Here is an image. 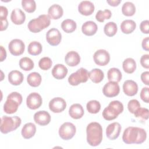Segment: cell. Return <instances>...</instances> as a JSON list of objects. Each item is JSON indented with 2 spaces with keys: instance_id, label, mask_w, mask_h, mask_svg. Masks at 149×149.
<instances>
[{
  "instance_id": "37",
  "label": "cell",
  "mask_w": 149,
  "mask_h": 149,
  "mask_svg": "<svg viewBox=\"0 0 149 149\" xmlns=\"http://www.w3.org/2000/svg\"><path fill=\"white\" fill-rule=\"evenodd\" d=\"M87 110L90 113H97L101 109V104L97 100H91L87 103Z\"/></svg>"
},
{
  "instance_id": "46",
  "label": "cell",
  "mask_w": 149,
  "mask_h": 149,
  "mask_svg": "<svg viewBox=\"0 0 149 149\" xmlns=\"http://www.w3.org/2000/svg\"><path fill=\"white\" fill-rule=\"evenodd\" d=\"M141 80L146 85H149V72H144L141 74Z\"/></svg>"
},
{
  "instance_id": "44",
  "label": "cell",
  "mask_w": 149,
  "mask_h": 149,
  "mask_svg": "<svg viewBox=\"0 0 149 149\" xmlns=\"http://www.w3.org/2000/svg\"><path fill=\"white\" fill-rule=\"evenodd\" d=\"M149 55L148 54H144L140 58V63L141 66L146 68H149Z\"/></svg>"
},
{
  "instance_id": "3",
  "label": "cell",
  "mask_w": 149,
  "mask_h": 149,
  "mask_svg": "<svg viewBox=\"0 0 149 149\" xmlns=\"http://www.w3.org/2000/svg\"><path fill=\"white\" fill-rule=\"evenodd\" d=\"M23 98L22 95L17 92H12L9 94L6 102L3 105V111L8 114L15 113L19 106L22 104Z\"/></svg>"
},
{
  "instance_id": "19",
  "label": "cell",
  "mask_w": 149,
  "mask_h": 149,
  "mask_svg": "<svg viewBox=\"0 0 149 149\" xmlns=\"http://www.w3.org/2000/svg\"><path fill=\"white\" fill-rule=\"evenodd\" d=\"M12 22L16 25L22 24L26 20L25 13L19 8L13 9L10 15Z\"/></svg>"
},
{
  "instance_id": "18",
  "label": "cell",
  "mask_w": 149,
  "mask_h": 149,
  "mask_svg": "<svg viewBox=\"0 0 149 149\" xmlns=\"http://www.w3.org/2000/svg\"><path fill=\"white\" fill-rule=\"evenodd\" d=\"M78 10L82 15L89 16L94 12V5L91 1H83L78 5Z\"/></svg>"
},
{
  "instance_id": "42",
  "label": "cell",
  "mask_w": 149,
  "mask_h": 149,
  "mask_svg": "<svg viewBox=\"0 0 149 149\" xmlns=\"http://www.w3.org/2000/svg\"><path fill=\"white\" fill-rule=\"evenodd\" d=\"M140 107V104L138 100L136 99L131 100L127 104V108L129 112L132 113H134Z\"/></svg>"
},
{
  "instance_id": "41",
  "label": "cell",
  "mask_w": 149,
  "mask_h": 149,
  "mask_svg": "<svg viewBox=\"0 0 149 149\" xmlns=\"http://www.w3.org/2000/svg\"><path fill=\"white\" fill-rule=\"evenodd\" d=\"M148 112L149 111L147 108L140 107L136 111V112L133 114L134 115V116L137 118L142 120H147L148 118Z\"/></svg>"
},
{
  "instance_id": "22",
  "label": "cell",
  "mask_w": 149,
  "mask_h": 149,
  "mask_svg": "<svg viewBox=\"0 0 149 149\" xmlns=\"http://www.w3.org/2000/svg\"><path fill=\"white\" fill-rule=\"evenodd\" d=\"M63 13V10L59 5L54 4L51 5L48 10V17L54 20L58 19L61 18Z\"/></svg>"
},
{
  "instance_id": "47",
  "label": "cell",
  "mask_w": 149,
  "mask_h": 149,
  "mask_svg": "<svg viewBox=\"0 0 149 149\" xmlns=\"http://www.w3.org/2000/svg\"><path fill=\"white\" fill-rule=\"evenodd\" d=\"M8 14V11L7 8L3 6H0V19H6Z\"/></svg>"
},
{
  "instance_id": "6",
  "label": "cell",
  "mask_w": 149,
  "mask_h": 149,
  "mask_svg": "<svg viewBox=\"0 0 149 149\" xmlns=\"http://www.w3.org/2000/svg\"><path fill=\"white\" fill-rule=\"evenodd\" d=\"M50 23V18L48 15H41L37 18L31 19L29 22L27 27L31 32L37 33L48 27Z\"/></svg>"
},
{
  "instance_id": "17",
  "label": "cell",
  "mask_w": 149,
  "mask_h": 149,
  "mask_svg": "<svg viewBox=\"0 0 149 149\" xmlns=\"http://www.w3.org/2000/svg\"><path fill=\"white\" fill-rule=\"evenodd\" d=\"M123 90L126 95L134 96L138 91L137 84L132 80H127L123 83Z\"/></svg>"
},
{
  "instance_id": "2",
  "label": "cell",
  "mask_w": 149,
  "mask_h": 149,
  "mask_svg": "<svg viewBox=\"0 0 149 149\" xmlns=\"http://www.w3.org/2000/svg\"><path fill=\"white\" fill-rule=\"evenodd\" d=\"M87 141L91 146L95 147L100 144L102 140V128L96 122L90 123L86 128Z\"/></svg>"
},
{
  "instance_id": "24",
  "label": "cell",
  "mask_w": 149,
  "mask_h": 149,
  "mask_svg": "<svg viewBox=\"0 0 149 149\" xmlns=\"http://www.w3.org/2000/svg\"><path fill=\"white\" fill-rule=\"evenodd\" d=\"M84 113L83 107L80 104H72L69 109V114L71 118L78 119L83 116Z\"/></svg>"
},
{
  "instance_id": "10",
  "label": "cell",
  "mask_w": 149,
  "mask_h": 149,
  "mask_svg": "<svg viewBox=\"0 0 149 149\" xmlns=\"http://www.w3.org/2000/svg\"><path fill=\"white\" fill-rule=\"evenodd\" d=\"M94 62L98 66H105L110 61L109 52L105 49H98L95 52L93 55Z\"/></svg>"
},
{
  "instance_id": "1",
  "label": "cell",
  "mask_w": 149,
  "mask_h": 149,
  "mask_svg": "<svg viewBox=\"0 0 149 149\" xmlns=\"http://www.w3.org/2000/svg\"><path fill=\"white\" fill-rule=\"evenodd\" d=\"M147 138V133L144 129L138 127H128L125 129L122 140L127 144H141Z\"/></svg>"
},
{
  "instance_id": "32",
  "label": "cell",
  "mask_w": 149,
  "mask_h": 149,
  "mask_svg": "<svg viewBox=\"0 0 149 149\" xmlns=\"http://www.w3.org/2000/svg\"><path fill=\"white\" fill-rule=\"evenodd\" d=\"M76 23L72 19L64 20L61 23V28L67 33H71L76 29Z\"/></svg>"
},
{
  "instance_id": "4",
  "label": "cell",
  "mask_w": 149,
  "mask_h": 149,
  "mask_svg": "<svg viewBox=\"0 0 149 149\" xmlns=\"http://www.w3.org/2000/svg\"><path fill=\"white\" fill-rule=\"evenodd\" d=\"M123 111V105L119 101H111L108 106L102 112V116L107 120H112L116 119Z\"/></svg>"
},
{
  "instance_id": "34",
  "label": "cell",
  "mask_w": 149,
  "mask_h": 149,
  "mask_svg": "<svg viewBox=\"0 0 149 149\" xmlns=\"http://www.w3.org/2000/svg\"><path fill=\"white\" fill-rule=\"evenodd\" d=\"M122 13L126 16H132L136 12L135 5L131 2H126L122 7Z\"/></svg>"
},
{
  "instance_id": "23",
  "label": "cell",
  "mask_w": 149,
  "mask_h": 149,
  "mask_svg": "<svg viewBox=\"0 0 149 149\" xmlns=\"http://www.w3.org/2000/svg\"><path fill=\"white\" fill-rule=\"evenodd\" d=\"M97 29V25L93 21H87L84 23L81 26L83 33L88 36H91L95 34Z\"/></svg>"
},
{
  "instance_id": "45",
  "label": "cell",
  "mask_w": 149,
  "mask_h": 149,
  "mask_svg": "<svg viewBox=\"0 0 149 149\" xmlns=\"http://www.w3.org/2000/svg\"><path fill=\"white\" fill-rule=\"evenodd\" d=\"M148 25L149 21L148 20H143L140 24V29L141 31L144 34H148Z\"/></svg>"
},
{
  "instance_id": "27",
  "label": "cell",
  "mask_w": 149,
  "mask_h": 149,
  "mask_svg": "<svg viewBox=\"0 0 149 149\" xmlns=\"http://www.w3.org/2000/svg\"><path fill=\"white\" fill-rule=\"evenodd\" d=\"M136 27V23L133 20L126 19L123 20L120 24V29L124 34H130L132 33Z\"/></svg>"
},
{
  "instance_id": "28",
  "label": "cell",
  "mask_w": 149,
  "mask_h": 149,
  "mask_svg": "<svg viewBox=\"0 0 149 149\" xmlns=\"http://www.w3.org/2000/svg\"><path fill=\"white\" fill-rule=\"evenodd\" d=\"M88 77L94 83H100L104 79V72L100 69L95 68L88 72Z\"/></svg>"
},
{
  "instance_id": "20",
  "label": "cell",
  "mask_w": 149,
  "mask_h": 149,
  "mask_svg": "<svg viewBox=\"0 0 149 149\" xmlns=\"http://www.w3.org/2000/svg\"><path fill=\"white\" fill-rule=\"evenodd\" d=\"M65 61L66 63L71 67L77 66L80 62V56L79 54L74 51L68 52L65 57Z\"/></svg>"
},
{
  "instance_id": "14",
  "label": "cell",
  "mask_w": 149,
  "mask_h": 149,
  "mask_svg": "<svg viewBox=\"0 0 149 149\" xmlns=\"http://www.w3.org/2000/svg\"><path fill=\"white\" fill-rule=\"evenodd\" d=\"M66 107V102L61 97H55L49 102V109L54 113H60L63 111Z\"/></svg>"
},
{
  "instance_id": "39",
  "label": "cell",
  "mask_w": 149,
  "mask_h": 149,
  "mask_svg": "<svg viewBox=\"0 0 149 149\" xmlns=\"http://www.w3.org/2000/svg\"><path fill=\"white\" fill-rule=\"evenodd\" d=\"M112 16V13L109 9H105L104 10H99L96 15L95 19L99 22H104L105 19H109Z\"/></svg>"
},
{
  "instance_id": "13",
  "label": "cell",
  "mask_w": 149,
  "mask_h": 149,
  "mask_svg": "<svg viewBox=\"0 0 149 149\" xmlns=\"http://www.w3.org/2000/svg\"><path fill=\"white\" fill-rule=\"evenodd\" d=\"M41 96L37 93H31L27 97L26 105L31 109H38L42 105Z\"/></svg>"
},
{
  "instance_id": "43",
  "label": "cell",
  "mask_w": 149,
  "mask_h": 149,
  "mask_svg": "<svg viewBox=\"0 0 149 149\" xmlns=\"http://www.w3.org/2000/svg\"><path fill=\"white\" fill-rule=\"evenodd\" d=\"M140 98L145 102L148 103L149 97H148V87H143L140 92Z\"/></svg>"
},
{
  "instance_id": "33",
  "label": "cell",
  "mask_w": 149,
  "mask_h": 149,
  "mask_svg": "<svg viewBox=\"0 0 149 149\" xmlns=\"http://www.w3.org/2000/svg\"><path fill=\"white\" fill-rule=\"evenodd\" d=\"M42 47L41 44L36 41L31 42L27 48V51L31 55H37L41 53Z\"/></svg>"
},
{
  "instance_id": "11",
  "label": "cell",
  "mask_w": 149,
  "mask_h": 149,
  "mask_svg": "<svg viewBox=\"0 0 149 149\" xmlns=\"http://www.w3.org/2000/svg\"><path fill=\"white\" fill-rule=\"evenodd\" d=\"M46 40L48 43L52 46H56L59 44L62 40V35L58 29L52 28L46 34Z\"/></svg>"
},
{
  "instance_id": "36",
  "label": "cell",
  "mask_w": 149,
  "mask_h": 149,
  "mask_svg": "<svg viewBox=\"0 0 149 149\" xmlns=\"http://www.w3.org/2000/svg\"><path fill=\"white\" fill-rule=\"evenodd\" d=\"M117 25L113 22H109L106 23L104 27V33L108 37H112L115 36L117 32Z\"/></svg>"
},
{
  "instance_id": "12",
  "label": "cell",
  "mask_w": 149,
  "mask_h": 149,
  "mask_svg": "<svg viewBox=\"0 0 149 149\" xmlns=\"http://www.w3.org/2000/svg\"><path fill=\"white\" fill-rule=\"evenodd\" d=\"M120 91V87L118 83L109 81L102 88L104 95L107 97H114L118 95Z\"/></svg>"
},
{
  "instance_id": "8",
  "label": "cell",
  "mask_w": 149,
  "mask_h": 149,
  "mask_svg": "<svg viewBox=\"0 0 149 149\" xmlns=\"http://www.w3.org/2000/svg\"><path fill=\"white\" fill-rule=\"evenodd\" d=\"M76 132V128L74 124L70 122H65L59 129V135L63 140H68L73 137Z\"/></svg>"
},
{
  "instance_id": "40",
  "label": "cell",
  "mask_w": 149,
  "mask_h": 149,
  "mask_svg": "<svg viewBox=\"0 0 149 149\" xmlns=\"http://www.w3.org/2000/svg\"><path fill=\"white\" fill-rule=\"evenodd\" d=\"M52 62L49 57H43L39 61L38 66L40 68L44 70L49 69L52 66Z\"/></svg>"
},
{
  "instance_id": "35",
  "label": "cell",
  "mask_w": 149,
  "mask_h": 149,
  "mask_svg": "<svg viewBox=\"0 0 149 149\" xmlns=\"http://www.w3.org/2000/svg\"><path fill=\"white\" fill-rule=\"evenodd\" d=\"M34 66V63L30 58L23 57L19 61L20 68L25 71L31 70L33 69Z\"/></svg>"
},
{
  "instance_id": "50",
  "label": "cell",
  "mask_w": 149,
  "mask_h": 149,
  "mask_svg": "<svg viewBox=\"0 0 149 149\" xmlns=\"http://www.w3.org/2000/svg\"><path fill=\"white\" fill-rule=\"evenodd\" d=\"M121 1L120 0H107V2L112 6H118L120 3Z\"/></svg>"
},
{
  "instance_id": "9",
  "label": "cell",
  "mask_w": 149,
  "mask_h": 149,
  "mask_svg": "<svg viewBox=\"0 0 149 149\" xmlns=\"http://www.w3.org/2000/svg\"><path fill=\"white\" fill-rule=\"evenodd\" d=\"M8 49L12 55L19 56L24 52L25 45L22 40L16 38L10 41L8 45Z\"/></svg>"
},
{
  "instance_id": "38",
  "label": "cell",
  "mask_w": 149,
  "mask_h": 149,
  "mask_svg": "<svg viewBox=\"0 0 149 149\" xmlns=\"http://www.w3.org/2000/svg\"><path fill=\"white\" fill-rule=\"evenodd\" d=\"M22 6L23 9L28 13H33L36 9V3L34 0H22Z\"/></svg>"
},
{
  "instance_id": "29",
  "label": "cell",
  "mask_w": 149,
  "mask_h": 149,
  "mask_svg": "<svg viewBox=\"0 0 149 149\" xmlns=\"http://www.w3.org/2000/svg\"><path fill=\"white\" fill-rule=\"evenodd\" d=\"M122 67L123 70L129 74L133 73L136 69V61L132 58H128L123 62Z\"/></svg>"
},
{
  "instance_id": "51",
  "label": "cell",
  "mask_w": 149,
  "mask_h": 149,
  "mask_svg": "<svg viewBox=\"0 0 149 149\" xmlns=\"http://www.w3.org/2000/svg\"><path fill=\"white\" fill-rule=\"evenodd\" d=\"M1 62L3 61L6 58V52L5 49L3 47V46H1Z\"/></svg>"
},
{
  "instance_id": "5",
  "label": "cell",
  "mask_w": 149,
  "mask_h": 149,
  "mask_svg": "<svg viewBox=\"0 0 149 149\" xmlns=\"http://www.w3.org/2000/svg\"><path fill=\"white\" fill-rule=\"evenodd\" d=\"M22 120L17 116L12 117L3 116L1 117V132L3 134H7L14 131L20 126Z\"/></svg>"
},
{
  "instance_id": "48",
  "label": "cell",
  "mask_w": 149,
  "mask_h": 149,
  "mask_svg": "<svg viewBox=\"0 0 149 149\" xmlns=\"http://www.w3.org/2000/svg\"><path fill=\"white\" fill-rule=\"evenodd\" d=\"M149 37H147L146 38H144L143 41H142V43H141V45H142V48L143 49L148 51H149Z\"/></svg>"
},
{
  "instance_id": "30",
  "label": "cell",
  "mask_w": 149,
  "mask_h": 149,
  "mask_svg": "<svg viewBox=\"0 0 149 149\" xmlns=\"http://www.w3.org/2000/svg\"><path fill=\"white\" fill-rule=\"evenodd\" d=\"M107 77L109 81L118 83L122 79V73L119 69L112 68L108 70L107 72Z\"/></svg>"
},
{
  "instance_id": "31",
  "label": "cell",
  "mask_w": 149,
  "mask_h": 149,
  "mask_svg": "<svg viewBox=\"0 0 149 149\" xmlns=\"http://www.w3.org/2000/svg\"><path fill=\"white\" fill-rule=\"evenodd\" d=\"M41 76L37 72H32L30 73L27 77L28 84L33 87H38L41 83Z\"/></svg>"
},
{
  "instance_id": "26",
  "label": "cell",
  "mask_w": 149,
  "mask_h": 149,
  "mask_svg": "<svg viewBox=\"0 0 149 149\" xmlns=\"http://www.w3.org/2000/svg\"><path fill=\"white\" fill-rule=\"evenodd\" d=\"M36 132V126L33 123H26L22 129V135L23 138L29 139L33 137Z\"/></svg>"
},
{
  "instance_id": "15",
  "label": "cell",
  "mask_w": 149,
  "mask_h": 149,
  "mask_svg": "<svg viewBox=\"0 0 149 149\" xmlns=\"http://www.w3.org/2000/svg\"><path fill=\"white\" fill-rule=\"evenodd\" d=\"M122 127L118 122H113L109 124L106 129V136L111 140H113L116 139L120 133Z\"/></svg>"
},
{
  "instance_id": "16",
  "label": "cell",
  "mask_w": 149,
  "mask_h": 149,
  "mask_svg": "<svg viewBox=\"0 0 149 149\" xmlns=\"http://www.w3.org/2000/svg\"><path fill=\"white\" fill-rule=\"evenodd\" d=\"M34 120L36 123L41 126H45L51 121L50 114L45 111H40L34 115Z\"/></svg>"
},
{
  "instance_id": "7",
  "label": "cell",
  "mask_w": 149,
  "mask_h": 149,
  "mask_svg": "<svg viewBox=\"0 0 149 149\" xmlns=\"http://www.w3.org/2000/svg\"><path fill=\"white\" fill-rule=\"evenodd\" d=\"M88 78V72L87 69L81 68L76 72L72 73L68 77V82L72 86H77L81 83H85Z\"/></svg>"
},
{
  "instance_id": "25",
  "label": "cell",
  "mask_w": 149,
  "mask_h": 149,
  "mask_svg": "<svg viewBox=\"0 0 149 149\" xmlns=\"http://www.w3.org/2000/svg\"><path fill=\"white\" fill-rule=\"evenodd\" d=\"M23 74L20 71L12 70L8 74V80L9 83L12 85H20L23 82Z\"/></svg>"
},
{
  "instance_id": "49",
  "label": "cell",
  "mask_w": 149,
  "mask_h": 149,
  "mask_svg": "<svg viewBox=\"0 0 149 149\" xmlns=\"http://www.w3.org/2000/svg\"><path fill=\"white\" fill-rule=\"evenodd\" d=\"M8 26V22L6 19H1V31L5 30Z\"/></svg>"
},
{
  "instance_id": "21",
  "label": "cell",
  "mask_w": 149,
  "mask_h": 149,
  "mask_svg": "<svg viewBox=\"0 0 149 149\" xmlns=\"http://www.w3.org/2000/svg\"><path fill=\"white\" fill-rule=\"evenodd\" d=\"M67 68L63 64H56L52 70V74L56 79L61 80L65 78L68 73Z\"/></svg>"
}]
</instances>
